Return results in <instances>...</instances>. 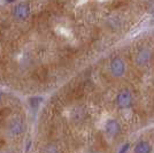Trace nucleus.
<instances>
[{
	"label": "nucleus",
	"instance_id": "obj_1",
	"mask_svg": "<svg viewBox=\"0 0 154 153\" xmlns=\"http://www.w3.org/2000/svg\"><path fill=\"white\" fill-rule=\"evenodd\" d=\"M110 74L114 77H122L125 73V64L121 58H114L109 66Z\"/></svg>",
	"mask_w": 154,
	"mask_h": 153
},
{
	"label": "nucleus",
	"instance_id": "obj_2",
	"mask_svg": "<svg viewBox=\"0 0 154 153\" xmlns=\"http://www.w3.org/2000/svg\"><path fill=\"white\" fill-rule=\"evenodd\" d=\"M13 15L15 19L24 21L29 17L30 15V6L26 2H20L13 9Z\"/></svg>",
	"mask_w": 154,
	"mask_h": 153
},
{
	"label": "nucleus",
	"instance_id": "obj_3",
	"mask_svg": "<svg viewBox=\"0 0 154 153\" xmlns=\"http://www.w3.org/2000/svg\"><path fill=\"white\" fill-rule=\"evenodd\" d=\"M131 104H132V96L127 90L120 92L116 97V105L121 109L129 108L131 106Z\"/></svg>",
	"mask_w": 154,
	"mask_h": 153
},
{
	"label": "nucleus",
	"instance_id": "obj_4",
	"mask_svg": "<svg viewBox=\"0 0 154 153\" xmlns=\"http://www.w3.org/2000/svg\"><path fill=\"white\" fill-rule=\"evenodd\" d=\"M105 129H106V133L110 136H116V135L120 133L121 127H120V123L116 121V120H108L105 124Z\"/></svg>",
	"mask_w": 154,
	"mask_h": 153
},
{
	"label": "nucleus",
	"instance_id": "obj_5",
	"mask_svg": "<svg viewBox=\"0 0 154 153\" xmlns=\"http://www.w3.org/2000/svg\"><path fill=\"white\" fill-rule=\"evenodd\" d=\"M24 131V123L21 120H15L9 126V133L13 136H19Z\"/></svg>",
	"mask_w": 154,
	"mask_h": 153
},
{
	"label": "nucleus",
	"instance_id": "obj_6",
	"mask_svg": "<svg viewBox=\"0 0 154 153\" xmlns=\"http://www.w3.org/2000/svg\"><path fill=\"white\" fill-rule=\"evenodd\" d=\"M135 153H151L152 152V146L147 140H140L135 145L134 148Z\"/></svg>",
	"mask_w": 154,
	"mask_h": 153
},
{
	"label": "nucleus",
	"instance_id": "obj_7",
	"mask_svg": "<svg viewBox=\"0 0 154 153\" xmlns=\"http://www.w3.org/2000/svg\"><path fill=\"white\" fill-rule=\"evenodd\" d=\"M149 57H151V53L148 50H141L137 55V64L139 66H145L149 61Z\"/></svg>",
	"mask_w": 154,
	"mask_h": 153
},
{
	"label": "nucleus",
	"instance_id": "obj_8",
	"mask_svg": "<svg viewBox=\"0 0 154 153\" xmlns=\"http://www.w3.org/2000/svg\"><path fill=\"white\" fill-rule=\"evenodd\" d=\"M129 148H130V144H129V143H125V144L121 147V150H120L119 153H127L129 151Z\"/></svg>",
	"mask_w": 154,
	"mask_h": 153
},
{
	"label": "nucleus",
	"instance_id": "obj_9",
	"mask_svg": "<svg viewBox=\"0 0 154 153\" xmlns=\"http://www.w3.org/2000/svg\"><path fill=\"white\" fill-rule=\"evenodd\" d=\"M1 98H2V92L0 91V101H1Z\"/></svg>",
	"mask_w": 154,
	"mask_h": 153
},
{
	"label": "nucleus",
	"instance_id": "obj_10",
	"mask_svg": "<svg viewBox=\"0 0 154 153\" xmlns=\"http://www.w3.org/2000/svg\"><path fill=\"white\" fill-rule=\"evenodd\" d=\"M4 153H14L13 151H6V152H4Z\"/></svg>",
	"mask_w": 154,
	"mask_h": 153
}]
</instances>
